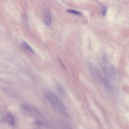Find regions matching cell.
<instances>
[{
  "label": "cell",
  "instance_id": "cell-1",
  "mask_svg": "<svg viewBox=\"0 0 129 129\" xmlns=\"http://www.w3.org/2000/svg\"><path fill=\"white\" fill-rule=\"evenodd\" d=\"M45 97L56 112L62 116H67L66 108L58 96L52 92H48Z\"/></svg>",
  "mask_w": 129,
  "mask_h": 129
},
{
  "label": "cell",
  "instance_id": "cell-2",
  "mask_svg": "<svg viewBox=\"0 0 129 129\" xmlns=\"http://www.w3.org/2000/svg\"><path fill=\"white\" fill-rule=\"evenodd\" d=\"M21 108L24 113L29 116H37L39 114V111L35 108L29 104H24L22 105Z\"/></svg>",
  "mask_w": 129,
  "mask_h": 129
},
{
  "label": "cell",
  "instance_id": "cell-3",
  "mask_svg": "<svg viewBox=\"0 0 129 129\" xmlns=\"http://www.w3.org/2000/svg\"><path fill=\"white\" fill-rule=\"evenodd\" d=\"M7 123L10 128L14 129L16 128L17 126L16 121L15 117L12 114L8 115L6 118Z\"/></svg>",
  "mask_w": 129,
  "mask_h": 129
},
{
  "label": "cell",
  "instance_id": "cell-4",
  "mask_svg": "<svg viewBox=\"0 0 129 129\" xmlns=\"http://www.w3.org/2000/svg\"><path fill=\"white\" fill-rule=\"evenodd\" d=\"M43 21L45 25L47 26L50 25L52 22V16L51 13L48 11L45 12L43 16Z\"/></svg>",
  "mask_w": 129,
  "mask_h": 129
},
{
  "label": "cell",
  "instance_id": "cell-5",
  "mask_svg": "<svg viewBox=\"0 0 129 129\" xmlns=\"http://www.w3.org/2000/svg\"><path fill=\"white\" fill-rule=\"evenodd\" d=\"M21 45L22 47L27 51H29V52L31 53H33L34 52V50L33 49V48L26 42L23 41L22 42Z\"/></svg>",
  "mask_w": 129,
  "mask_h": 129
},
{
  "label": "cell",
  "instance_id": "cell-6",
  "mask_svg": "<svg viewBox=\"0 0 129 129\" xmlns=\"http://www.w3.org/2000/svg\"><path fill=\"white\" fill-rule=\"evenodd\" d=\"M101 11L102 15L103 16H105L107 14L108 8L106 6H102L101 7Z\"/></svg>",
  "mask_w": 129,
  "mask_h": 129
},
{
  "label": "cell",
  "instance_id": "cell-7",
  "mask_svg": "<svg viewBox=\"0 0 129 129\" xmlns=\"http://www.w3.org/2000/svg\"><path fill=\"white\" fill-rule=\"evenodd\" d=\"M67 11L68 12H70V13L74 14H77V15H81L82 14V13L81 12L77 11V10H73V9H68L67 10Z\"/></svg>",
  "mask_w": 129,
  "mask_h": 129
}]
</instances>
